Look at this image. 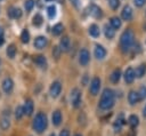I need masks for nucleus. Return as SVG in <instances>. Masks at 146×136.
Here are the masks:
<instances>
[{"instance_id": "nucleus-1", "label": "nucleus", "mask_w": 146, "mask_h": 136, "mask_svg": "<svg viewBox=\"0 0 146 136\" xmlns=\"http://www.w3.org/2000/svg\"><path fill=\"white\" fill-rule=\"evenodd\" d=\"M114 99H115V94L112 89H104L102 96H100V99H99V107L102 110H108L111 109L113 105H114Z\"/></svg>"}, {"instance_id": "nucleus-2", "label": "nucleus", "mask_w": 146, "mask_h": 136, "mask_svg": "<svg viewBox=\"0 0 146 136\" xmlns=\"http://www.w3.org/2000/svg\"><path fill=\"white\" fill-rule=\"evenodd\" d=\"M133 33L131 30H125L122 35H121V39H120V48L123 53H128L131 48V46L133 45Z\"/></svg>"}, {"instance_id": "nucleus-3", "label": "nucleus", "mask_w": 146, "mask_h": 136, "mask_svg": "<svg viewBox=\"0 0 146 136\" xmlns=\"http://www.w3.org/2000/svg\"><path fill=\"white\" fill-rule=\"evenodd\" d=\"M47 125H48V121H47V117L44 113L42 112H39L34 120H33V123H32V127L33 129L38 133V134H41L46 128H47Z\"/></svg>"}, {"instance_id": "nucleus-4", "label": "nucleus", "mask_w": 146, "mask_h": 136, "mask_svg": "<svg viewBox=\"0 0 146 136\" xmlns=\"http://www.w3.org/2000/svg\"><path fill=\"white\" fill-rule=\"evenodd\" d=\"M70 99H71V104L73 105V107H79L81 104V91L79 88H74L71 91L70 95Z\"/></svg>"}, {"instance_id": "nucleus-5", "label": "nucleus", "mask_w": 146, "mask_h": 136, "mask_svg": "<svg viewBox=\"0 0 146 136\" xmlns=\"http://www.w3.org/2000/svg\"><path fill=\"white\" fill-rule=\"evenodd\" d=\"M99 89H100V79L95 77L91 82H90V87H89V91L92 96H96L98 93H99Z\"/></svg>"}, {"instance_id": "nucleus-6", "label": "nucleus", "mask_w": 146, "mask_h": 136, "mask_svg": "<svg viewBox=\"0 0 146 136\" xmlns=\"http://www.w3.org/2000/svg\"><path fill=\"white\" fill-rule=\"evenodd\" d=\"M89 61H90V54H89V51L86 48H82L80 50V53H79V63L84 66V65H87L89 63Z\"/></svg>"}, {"instance_id": "nucleus-7", "label": "nucleus", "mask_w": 146, "mask_h": 136, "mask_svg": "<svg viewBox=\"0 0 146 136\" xmlns=\"http://www.w3.org/2000/svg\"><path fill=\"white\" fill-rule=\"evenodd\" d=\"M88 13H89L90 16H92V17H95V18H100L102 15H103L102 9H100L97 5H95V3H91V5L88 7Z\"/></svg>"}, {"instance_id": "nucleus-8", "label": "nucleus", "mask_w": 146, "mask_h": 136, "mask_svg": "<svg viewBox=\"0 0 146 136\" xmlns=\"http://www.w3.org/2000/svg\"><path fill=\"white\" fill-rule=\"evenodd\" d=\"M60 91H62V83H60L59 81H55V82H52L51 86H50V89H49L50 96L54 97V98H56V97L60 94Z\"/></svg>"}, {"instance_id": "nucleus-9", "label": "nucleus", "mask_w": 146, "mask_h": 136, "mask_svg": "<svg viewBox=\"0 0 146 136\" xmlns=\"http://www.w3.org/2000/svg\"><path fill=\"white\" fill-rule=\"evenodd\" d=\"M14 89V82L10 78H6L3 81H2V90L6 93V94H10Z\"/></svg>"}, {"instance_id": "nucleus-10", "label": "nucleus", "mask_w": 146, "mask_h": 136, "mask_svg": "<svg viewBox=\"0 0 146 136\" xmlns=\"http://www.w3.org/2000/svg\"><path fill=\"white\" fill-rule=\"evenodd\" d=\"M59 48L62 51H68L70 48H71V40L68 37H63L60 39V42H59Z\"/></svg>"}, {"instance_id": "nucleus-11", "label": "nucleus", "mask_w": 146, "mask_h": 136, "mask_svg": "<svg viewBox=\"0 0 146 136\" xmlns=\"http://www.w3.org/2000/svg\"><path fill=\"white\" fill-rule=\"evenodd\" d=\"M47 43H48L47 38L46 37H42V35L35 38V40H34V47L38 48V49H43L47 46Z\"/></svg>"}, {"instance_id": "nucleus-12", "label": "nucleus", "mask_w": 146, "mask_h": 136, "mask_svg": "<svg viewBox=\"0 0 146 136\" xmlns=\"http://www.w3.org/2000/svg\"><path fill=\"white\" fill-rule=\"evenodd\" d=\"M33 107H34V106H33L32 99H26L25 103H24V106H23V112H24V114L31 115L32 112H33Z\"/></svg>"}, {"instance_id": "nucleus-13", "label": "nucleus", "mask_w": 146, "mask_h": 136, "mask_svg": "<svg viewBox=\"0 0 146 136\" xmlns=\"http://www.w3.org/2000/svg\"><path fill=\"white\" fill-rule=\"evenodd\" d=\"M105 56H106V50H105V48H104L103 46L97 45L96 48H95V57H96L97 59H103Z\"/></svg>"}, {"instance_id": "nucleus-14", "label": "nucleus", "mask_w": 146, "mask_h": 136, "mask_svg": "<svg viewBox=\"0 0 146 136\" xmlns=\"http://www.w3.org/2000/svg\"><path fill=\"white\" fill-rule=\"evenodd\" d=\"M135 79V72H133V69L132 67H128L124 72V80L127 83H131Z\"/></svg>"}, {"instance_id": "nucleus-15", "label": "nucleus", "mask_w": 146, "mask_h": 136, "mask_svg": "<svg viewBox=\"0 0 146 136\" xmlns=\"http://www.w3.org/2000/svg\"><path fill=\"white\" fill-rule=\"evenodd\" d=\"M122 18H123L124 21H130V19L132 18V9H131L130 6L127 5V6L123 8V10H122Z\"/></svg>"}, {"instance_id": "nucleus-16", "label": "nucleus", "mask_w": 146, "mask_h": 136, "mask_svg": "<svg viewBox=\"0 0 146 136\" xmlns=\"http://www.w3.org/2000/svg\"><path fill=\"white\" fill-rule=\"evenodd\" d=\"M139 99H140V98H139L138 91L131 90V91L129 93V95H128V101H129V103H130L131 105H133V104L138 103V101H139Z\"/></svg>"}, {"instance_id": "nucleus-17", "label": "nucleus", "mask_w": 146, "mask_h": 136, "mask_svg": "<svg viewBox=\"0 0 146 136\" xmlns=\"http://www.w3.org/2000/svg\"><path fill=\"white\" fill-rule=\"evenodd\" d=\"M34 63H35L39 67H41V69H44V67L47 66V59H46V57H44L43 55L36 56V57L34 58Z\"/></svg>"}, {"instance_id": "nucleus-18", "label": "nucleus", "mask_w": 146, "mask_h": 136, "mask_svg": "<svg viewBox=\"0 0 146 136\" xmlns=\"http://www.w3.org/2000/svg\"><path fill=\"white\" fill-rule=\"evenodd\" d=\"M51 120H52V123H54L55 126H59V125H60V122H62V113H60L59 110H56V111L52 113Z\"/></svg>"}, {"instance_id": "nucleus-19", "label": "nucleus", "mask_w": 146, "mask_h": 136, "mask_svg": "<svg viewBox=\"0 0 146 136\" xmlns=\"http://www.w3.org/2000/svg\"><path fill=\"white\" fill-rule=\"evenodd\" d=\"M8 15H9L11 18L17 19V18H19V17L22 16V10H21L19 8H17V7H13V8L9 9Z\"/></svg>"}, {"instance_id": "nucleus-20", "label": "nucleus", "mask_w": 146, "mask_h": 136, "mask_svg": "<svg viewBox=\"0 0 146 136\" xmlns=\"http://www.w3.org/2000/svg\"><path fill=\"white\" fill-rule=\"evenodd\" d=\"M133 72H135V77L141 78V77L145 75V73H146V64H140L139 66L136 67V70H135Z\"/></svg>"}, {"instance_id": "nucleus-21", "label": "nucleus", "mask_w": 146, "mask_h": 136, "mask_svg": "<svg viewBox=\"0 0 146 136\" xmlns=\"http://www.w3.org/2000/svg\"><path fill=\"white\" fill-rule=\"evenodd\" d=\"M89 34H90L91 37H94V38L99 37L100 31H99L98 25H96V24H91V25L89 26Z\"/></svg>"}, {"instance_id": "nucleus-22", "label": "nucleus", "mask_w": 146, "mask_h": 136, "mask_svg": "<svg viewBox=\"0 0 146 136\" xmlns=\"http://www.w3.org/2000/svg\"><path fill=\"white\" fill-rule=\"evenodd\" d=\"M120 78H121V71H120V69L114 70V71L112 72V74L110 75V79H111V81H112L113 83H117L119 80H120Z\"/></svg>"}, {"instance_id": "nucleus-23", "label": "nucleus", "mask_w": 146, "mask_h": 136, "mask_svg": "<svg viewBox=\"0 0 146 136\" xmlns=\"http://www.w3.org/2000/svg\"><path fill=\"white\" fill-rule=\"evenodd\" d=\"M47 15H48V17L50 19H54L56 17V15H57V8H56L55 5H51V6H49L47 8Z\"/></svg>"}, {"instance_id": "nucleus-24", "label": "nucleus", "mask_w": 146, "mask_h": 136, "mask_svg": "<svg viewBox=\"0 0 146 136\" xmlns=\"http://www.w3.org/2000/svg\"><path fill=\"white\" fill-rule=\"evenodd\" d=\"M104 32H105L106 38H108V39H112V38H114V35H115V30H114L111 25H105Z\"/></svg>"}, {"instance_id": "nucleus-25", "label": "nucleus", "mask_w": 146, "mask_h": 136, "mask_svg": "<svg viewBox=\"0 0 146 136\" xmlns=\"http://www.w3.org/2000/svg\"><path fill=\"white\" fill-rule=\"evenodd\" d=\"M0 126H1V128L3 129V130H7L8 128H9V126H10V120H9V115L7 117L6 114L2 117V119H1V121H0Z\"/></svg>"}, {"instance_id": "nucleus-26", "label": "nucleus", "mask_w": 146, "mask_h": 136, "mask_svg": "<svg viewBox=\"0 0 146 136\" xmlns=\"http://www.w3.org/2000/svg\"><path fill=\"white\" fill-rule=\"evenodd\" d=\"M6 53H7V56L9 58H14L15 55H16V47H15V45H13V43L9 45L8 48H7V50H6Z\"/></svg>"}, {"instance_id": "nucleus-27", "label": "nucleus", "mask_w": 146, "mask_h": 136, "mask_svg": "<svg viewBox=\"0 0 146 136\" xmlns=\"http://www.w3.org/2000/svg\"><path fill=\"white\" fill-rule=\"evenodd\" d=\"M111 26L113 27V29H120L121 27V21H120V18L119 17H112L111 18Z\"/></svg>"}, {"instance_id": "nucleus-28", "label": "nucleus", "mask_w": 146, "mask_h": 136, "mask_svg": "<svg viewBox=\"0 0 146 136\" xmlns=\"http://www.w3.org/2000/svg\"><path fill=\"white\" fill-rule=\"evenodd\" d=\"M29 40H30V33H29V31L25 29V30H23L22 33H21V41H22L23 43H27Z\"/></svg>"}, {"instance_id": "nucleus-29", "label": "nucleus", "mask_w": 146, "mask_h": 136, "mask_svg": "<svg viewBox=\"0 0 146 136\" xmlns=\"http://www.w3.org/2000/svg\"><path fill=\"white\" fill-rule=\"evenodd\" d=\"M63 30H64L63 25H62L60 23H58V24H56V25L52 27V34H54V35H59V34L63 32Z\"/></svg>"}, {"instance_id": "nucleus-30", "label": "nucleus", "mask_w": 146, "mask_h": 136, "mask_svg": "<svg viewBox=\"0 0 146 136\" xmlns=\"http://www.w3.org/2000/svg\"><path fill=\"white\" fill-rule=\"evenodd\" d=\"M138 121H139V119H138V117L135 115V114H132V115H130V117L128 118V122H129V125H130L131 127H136V126L138 125Z\"/></svg>"}, {"instance_id": "nucleus-31", "label": "nucleus", "mask_w": 146, "mask_h": 136, "mask_svg": "<svg viewBox=\"0 0 146 136\" xmlns=\"http://www.w3.org/2000/svg\"><path fill=\"white\" fill-rule=\"evenodd\" d=\"M23 115H24L23 106H21V105L16 106V109H15V117H16V119H17V120H21Z\"/></svg>"}, {"instance_id": "nucleus-32", "label": "nucleus", "mask_w": 146, "mask_h": 136, "mask_svg": "<svg viewBox=\"0 0 146 136\" xmlns=\"http://www.w3.org/2000/svg\"><path fill=\"white\" fill-rule=\"evenodd\" d=\"M42 22H43L42 16H41L40 14H35V16L33 17V25H35V26H40V25L42 24Z\"/></svg>"}, {"instance_id": "nucleus-33", "label": "nucleus", "mask_w": 146, "mask_h": 136, "mask_svg": "<svg viewBox=\"0 0 146 136\" xmlns=\"http://www.w3.org/2000/svg\"><path fill=\"white\" fill-rule=\"evenodd\" d=\"M24 7H25L26 11H31L32 8L34 7V0H26L24 3Z\"/></svg>"}, {"instance_id": "nucleus-34", "label": "nucleus", "mask_w": 146, "mask_h": 136, "mask_svg": "<svg viewBox=\"0 0 146 136\" xmlns=\"http://www.w3.org/2000/svg\"><path fill=\"white\" fill-rule=\"evenodd\" d=\"M60 48L59 47H57V46H55L54 48H52V55H54V57L56 58V59H58L59 58V56H60Z\"/></svg>"}, {"instance_id": "nucleus-35", "label": "nucleus", "mask_w": 146, "mask_h": 136, "mask_svg": "<svg viewBox=\"0 0 146 136\" xmlns=\"http://www.w3.org/2000/svg\"><path fill=\"white\" fill-rule=\"evenodd\" d=\"M108 5L112 9H117V7L120 6V1L119 0H108Z\"/></svg>"}, {"instance_id": "nucleus-36", "label": "nucleus", "mask_w": 146, "mask_h": 136, "mask_svg": "<svg viewBox=\"0 0 146 136\" xmlns=\"http://www.w3.org/2000/svg\"><path fill=\"white\" fill-rule=\"evenodd\" d=\"M138 95H139V98H140V99H144V98L146 97V87H145V86L140 87V89H139V91H138Z\"/></svg>"}, {"instance_id": "nucleus-37", "label": "nucleus", "mask_w": 146, "mask_h": 136, "mask_svg": "<svg viewBox=\"0 0 146 136\" xmlns=\"http://www.w3.org/2000/svg\"><path fill=\"white\" fill-rule=\"evenodd\" d=\"M121 125H122V120H121V119H117V120L114 122V128L119 130V129L121 128Z\"/></svg>"}, {"instance_id": "nucleus-38", "label": "nucleus", "mask_w": 146, "mask_h": 136, "mask_svg": "<svg viewBox=\"0 0 146 136\" xmlns=\"http://www.w3.org/2000/svg\"><path fill=\"white\" fill-rule=\"evenodd\" d=\"M145 2H146V0H133V3H135L137 7H141V6H144Z\"/></svg>"}, {"instance_id": "nucleus-39", "label": "nucleus", "mask_w": 146, "mask_h": 136, "mask_svg": "<svg viewBox=\"0 0 146 136\" xmlns=\"http://www.w3.org/2000/svg\"><path fill=\"white\" fill-rule=\"evenodd\" d=\"M3 42H5V39H3V30L0 27V46L3 45Z\"/></svg>"}, {"instance_id": "nucleus-40", "label": "nucleus", "mask_w": 146, "mask_h": 136, "mask_svg": "<svg viewBox=\"0 0 146 136\" xmlns=\"http://www.w3.org/2000/svg\"><path fill=\"white\" fill-rule=\"evenodd\" d=\"M59 136H70V133H68V130H67V129H63V130L60 131Z\"/></svg>"}, {"instance_id": "nucleus-41", "label": "nucleus", "mask_w": 146, "mask_h": 136, "mask_svg": "<svg viewBox=\"0 0 146 136\" xmlns=\"http://www.w3.org/2000/svg\"><path fill=\"white\" fill-rule=\"evenodd\" d=\"M75 7H79V2H80V0H70Z\"/></svg>"}, {"instance_id": "nucleus-42", "label": "nucleus", "mask_w": 146, "mask_h": 136, "mask_svg": "<svg viewBox=\"0 0 146 136\" xmlns=\"http://www.w3.org/2000/svg\"><path fill=\"white\" fill-rule=\"evenodd\" d=\"M87 79H88V77H87V74H84V78H83V80H82V83H83V85H86Z\"/></svg>"}, {"instance_id": "nucleus-43", "label": "nucleus", "mask_w": 146, "mask_h": 136, "mask_svg": "<svg viewBox=\"0 0 146 136\" xmlns=\"http://www.w3.org/2000/svg\"><path fill=\"white\" fill-rule=\"evenodd\" d=\"M143 114H144V117H146V105H145V107L143 110Z\"/></svg>"}, {"instance_id": "nucleus-44", "label": "nucleus", "mask_w": 146, "mask_h": 136, "mask_svg": "<svg viewBox=\"0 0 146 136\" xmlns=\"http://www.w3.org/2000/svg\"><path fill=\"white\" fill-rule=\"evenodd\" d=\"M74 136H82V135H80V134H75Z\"/></svg>"}, {"instance_id": "nucleus-45", "label": "nucleus", "mask_w": 146, "mask_h": 136, "mask_svg": "<svg viewBox=\"0 0 146 136\" xmlns=\"http://www.w3.org/2000/svg\"><path fill=\"white\" fill-rule=\"evenodd\" d=\"M50 136H55V134H51V135H50Z\"/></svg>"}, {"instance_id": "nucleus-46", "label": "nucleus", "mask_w": 146, "mask_h": 136, "mask_svg": "<svg viewBox=\"0 0 146 136\" xmlns=\"http://www.w3.org/2000/svg\"><path fill=\"white\" fill-rule=\"evenodd\" d=\"M46 1H52V0H46Z\"/></svg>"}, {"instance_id": "nucleus-47", "label": "nucleus", "mask_w": 146, "mask_h": 136, "mask_svg": "<svg viewBox=\"0 0 146 136\" xmlns=\"http://www.w3.org/2000/svg\"><path fill=\"white\" fill-rule=\"evenodd\" d=\"M0 1H1V0H0Z\"/></svg>"}]
</instances>
